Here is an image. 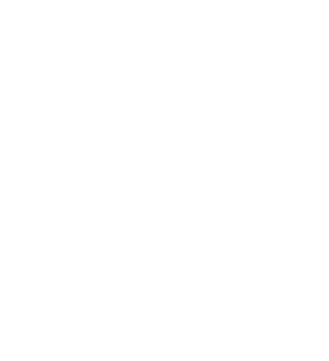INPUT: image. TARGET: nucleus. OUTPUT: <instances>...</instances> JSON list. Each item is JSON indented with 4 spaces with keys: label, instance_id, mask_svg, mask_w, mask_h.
Returning a JSON list of instances; mask_svg holds the SVG:
<instances>
[]
</instances>
